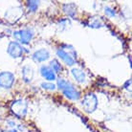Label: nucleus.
<instances>
[{
    "mask_svg": "<svg viewBox=\"0 0 132 132\" xmlns=\"http://www.w3.org/2000/svg\"><path fill=\"white\" fill-rule=\"evenodd\" d=\"M57 88L62 92V94L70 101L76 102L80 99V93L72 83L64 79H59L56 82Z\"/></svg>",
    "mask_w": 132,
    "mask_h": 132,
    "instance_id": "nucleus-1",
    "label": "nucleus"
},
{
    "mask_svg": "<svg viewBox=\"0 0 132 132\" xmlns=\"http://www.w3.org/2000/svg\"><path fill=\"white\" fill-rule=\"evenodd\" d=\"M56 56L67 66H73L76 63L77 53L71 45H63L56 50Z\"/></svg>",
    "mask_w": 132,
    "mask_h": 132,
    "instance_id": "nucleus-2",
    "label": "nucleus"
},
{
    "mask_svg": "<svg viewBox=\"0 0 132 132\" xmlns=\"http://www.w3.org/2000/svg\"><path fill=\"white\" fill-rule=\"evenodd\" d=\"M98 98L94 93H87L81 100V107L86 113H93L98 107Z\"/></svg>",
    "mask_w": 132,
    "mask_h": 132,
    "instance_id": "nucleus-3",
    "label": "nucleus"
},
{
    "mask_svg": "<svg viewBox=\"0 0 132 132\" xmlns=\"http://www.w3.org/2000/svg\"><path fill=\"white\" fill-rule=\"evenodd\" d=\"M14 39L21 45L30 44L34 37V32L32 29H22V30L14 31L13 34Z\"/></svg>",
    "mask_w": 132,
    "mask_h": 132,
    "instance_id": "nucleus-4",
    "label": "nucleus"
},
{
    "mask_svg": "<svg viewBox=\"0 0 132 132\" xmlns=\"http://www.w3.org/2000/svg\"><path fill=\"white\" fill-rule=\"evenodd\" d=\"M11 110L18 118L25 117L28 111V102L23 99H17L11 104Z\"/></svg>",
    "mask_w": 132,
    "mask_h": 132,
    "instance_id": "nucleus-5",
    "label": "nucleus"
},
{
    "mask_svg": "<svg viewBox=\"0 0 132 132\" xmlns=\"http://www.w3.org/2000/svg\"><path fill=\"white\" fill-rule=\"evenodd\" d=\"M25 49L16 41H11L7 47V53L13 59H19L24 55Z\"/></svg>",
    "mask_w": 132,
    "mask_h": 132,
    "instance_id": "nucleus-6",
    "label": "nucleus"
},
{
    "mask_svg": "<svg viewBox=\"0 0 132 132\" xmlns=\"http://www.w3.org/2000/svg\"><path fill=\"white\" fill-rule=\"evenodd\" d=\"M15 80V77L12 72L3 71L0 73V88L11 89Z\"/></svg>",
    "mask_w": 132,
    "mask_h": 132,
    "instance_id": "nucleus-7",
    "label": "nucleus"
},
{
    "mask_svg": "<svg viewBox=\"0 0 132 132\" xmlns=\"http://www.w3.org/2000/svg\"><path fill=\"white\" fill-rule=\"evenodd\" d=\"M51 56L50 51L46 48H40V49L35 51L32 56V59L34 60V61H36L37 63L45 62L46 60H48Z\"/></svg>",
    "mask_w": 132,
    "mask_h": 132,
    "instance_id": "nucleus-8",
    "label": "nucleus"
},
{
    "mask_svg": "<svg viewBox=\"0 0 132 132\" xmlns=\"http://www.w3.org/2000/svg\"><path fill=\"white\" fill-rule=\"evenodd\" d=\"M23 15V9L19 6L13 7L7 11L6 13V19H8L11 22H15L20 17Z\"/></svg>",
    "mask_w": 132,
    "mask_h": 132,
    "instance_id": "nucleus-9",
    "label": "nucleus"
},
{
    "mask_svg": "<svg viewBox=\"0 0 132 132\" xmlns=\"http://www.w3.org/2000/svg\"><path fill=\"white\" fill-rule=\"evenodd\" d=\"M21 77L25 83H31L35 77V69L30 64H25L21 69Z\"/></svg>",
    "mask_w": 132,
    "mask_h": 132,
    "instance_id": "nucleus-10",
    "label": "nucleus"
},
{
    "mask_svg": "<svg viewBox=\"0 0 132 132\" xmlns=\"http://www.w3.org/2000/svg\"><path fill=\"white\" fill-rule=\"evenodd\" d=\"M40 75L42 76L44 79H46L47 81L52 82L56 79V74L53 71V69L49 65H42L40 67Z\"/></svg>",
    "mask_w": 132,
    "mask_h": 132,
    "instance_id": "nucleus-11",
    "label": "nucleus"
},
{
    "mask_svg": "<svg viewBox=\"0 0 132 132\" xmlns=\"http://www.w3.org/2000/svg\"><path fill=\"white\" fill-rule=\"evenodd\" d=\"M71 75L74 79L79 84H83L86 82V74L81 68L79 67H74L71 70Z\"/></svg>",
    "mask_w": 132,
    "mask_h": 132,
    "instance_id": "nucleus-12",
    "label": "nucleus"
},
{
    "mask_svg": "<svg viewBox=\"0 0 132 132\" xmlns=\"http://www.w3.org/2000/svg\"><path fill=\"white\" fill-rule=\"evenodd\" d=\"M76 10H77L76 6L72 3L65 4V5L63 6V11H64V13H65L66 14H68V16H74V15H75V13H76Z\"/></svg>",
    "mask_w": 132,
    "mask_h": 132,
    "instance_id": "nucleus-13",
    "label": "nucleus"
},
{
    "mask_svg": "<svg viewBox=\"0 0 132 132\" xmlns=\"http://www.w3.org/2000/svg\"><path fill=\"white\" fill-rule=\"evenodd\" d=\"M49 66L53 69V71L56 73H56H60L62 71V65H61V63L57 60H56V59L53 60H51Z\"/></svg>",
    "mask_w": 132,
    "mask_h": 132,
    "instance_id": "nucleus-14",
    "label": "nucleus"
},
{
    "mask_svg": "<svg viewBox=\"0 0 132 132\" xmlns=\"http://www.w3.org/2000/svg\"><path fill=\"white\" fill-rule=\"evenodd\" d=\"M41 88L45 90H48V91H55L56 88V85L54 84L53 82H50V81H43L40 84Z\"/></svg>",
    "mask_w": 132,
    "mask_h": 132,
    "instance_id": "nucleus-15",
    "label": "nucleus"
},
{
    "mask_svg": "<svg viewBox=\"0 0 132 132\" xmlns=\"http://www.w3.org/2000/svg\"><path fill=\"white\" fill-rule=\"evenodd\" d=\"M89 27H92V28H101V27L103 26V23L101 18H92V21H90V23L88 24Z\"/></svg>",
    "mask_w": 132,
    "mask_h": 132,
    "instance_id": "nucleus-16",
    "label": "nucleus"
},
{
    "mask_svg": "<svg viewBox=\"0 0 132 132\" xmlns=\"http://www.w3.org/2000/svg\"><path fill=\"white\" fill-rule=\"evenodd\" d=\"M39 2L38 1H28L27 2V7H28V10L30 11L31 13H35L37 8H38V5H39Z\"/></svg>",
    "mask_w": 132,
    "mask_h": 132,
    "instance_id": "nucleus-17",
    "label": "nucleus"
},
{
    "mask_svg": "<svg viewBox=\"0 0 132 132\" xmlns=\"http://www.w3.org/2000/svg\"><path fill=\"white\" fill-rule=\"evenodd\" d=\"M59 26H60V30L63 31V30H66V29H68L70 26H71V21L69 19H62L60 21V23H59Z\"/></svg>",
    "mask_w": 132,
    "mask_h": 132,
    "instance_id": "nucleus-18",
    "label": "nucleus"
},
{
    "mask_svg": "<svg viewBox=\"0 0 132 132\" xmlns=\"http://www.w3.org/2000/svg\"><path fill=\"white\" fill-rule=\"evenodd\" d=\"M104 13H105L107 16L109 17H114L116 15V12L115 10L113 9V8H111V7H105L104 8Z\"/></svg>",
    "mask_w": 132,
    "mask_h": 132,
    "instance_id": "nucleus-19",
    "label": "nucleus"
}]
</instances>
